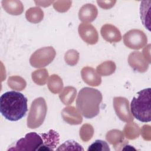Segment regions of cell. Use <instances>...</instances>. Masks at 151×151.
<instances>
[{
    "label": "cell",
    "mask_w": 151,
    "mask_h": 151,
    "mask_svg": "<svg viewBox=\"0 0 151 151\" xmlns=\"http://www.w3.org/2000/svg\"><path fill=\"white\" fill-rule=\"evenodd\" d=\"M47 106L42 97L35 99L32 103L27 119V126L31 129L40 126L44 121L47 114Z\"/></svg>",
    "instance_id": "4"
},
{
    "label": "cell",
    "mask_w": 151,
    "mask_h": 151,
    "mask_svg": "<svg viewBox=\"0 0 151 151\" xmlns=\"http://www.w3.org/2000/svg\"><path fill=\"white\" fill-rule=\"evenodd\" d=\"M42 144L41 134L31 132L17 141L15 145L9 148L8 150H39Z\"/></svg>",
    "instance_id": "5"
},
{
    "label": "cell",
    "mask_w": 151,
    "mask_h": 151,
    "mask_svg": "<svg viewBox=\"0 0 151 151\" xmlns=\"http://www.w3.org/2000/svg\"><path fill=\"white\" fill-rule=\"evenodd\" d=\"M27 111V99L23 94L9 91L1 96L0 111L6 119L18 121L25 116Z\"/></svg>",
    "instance_id": "1"
},
{
    "label": "cell",
    "mask_w": 151,
    "mask_h": 151,
    "mask_svg": "<svg viewBox=\"0 0 151 151\" xmlns=\"http://www.w3.org/2000/svg\"><path fill=\"white\" fill-rule=\"evenodd\" d=\"M124 44L131 49L139 50L147 43V37L145 33L139 29H132L123 36Z\"/></svg>",
    "instance_id": "7"
},
{
    "label": "cell",
    "mask_w": 151,
    "mask_h": 151,
    "mask_svg": "<svg viewBox=\"0 0 151 151\" xmlns=\"http://www.w3.org/2000/svg\"><path fill=\"white\" fill-rule=\"evenodd\" d=\"M102 99V94L98 90L88 87H84L77 95V109L85 118H93L99 113Z\"/></svg>",
    "instance_id": "2"
},
{
    "label": "cell",
    "mask_w": 151,
    "mask_h": 151,
    "mask_svg": "<svg viewBox=\"0 0 151 151\" xmlns=\"http://www.w3.org/2000/svg\"><path fill=\"white\" fill-rule=\"evenodd\" d=\"M114 107L117 115L123 121L129 122L133 121L129 107L128 100L123 97H114L113 100Z\"/></svg>",
    "instance_id": "8"
},
{
    "label": "cell",
    "mask_w": 151,
    "mask_h": 151,
    "mask_svg": "<svg viewBox=\"0 0 151 151\" xmlns=\"http://www.w3.org/2000/svg\"><path fill=\"white\" fill-rule=\"evenodd\" d=\"M43 144L39 150H54L59 143V134L54 130H50L47 133H41Z\"/></svg>",
    "instance_id": "10"
},
{
    "label": "cell",
    "mask_w": 151,
    "mask_h": 151,
    "mask_svg": "<svg viewBox=\"0 0 151 151\" xmlns=\"http://www.w3.org/2000/svg\"><path fill=\"white\" fill-rule=\"evenodd\" d=\"M150 88L143 89L137 93L130 103V110L134 118L146 123L151 120Z\"/></svg>",
    "instance_id": "3"
},
{
    "label": "cell",
    "mask_w": 151,
    "mask_h": 151,
    "mask_svg": "<svg viewBox=\"0 0 151 151\" xmlns=\"http://www.w3.org/2000/svg\"><path fill=\"white\" fill-rule=\"evenodd\" d=\"M129 64L134 70L139 72H145L148 68V64L139 52H134L129 56Z\"/></svg>",
    "instance_id": "12"
},
{
    "label": "cell",
    "mask_w": 151,
    "mask_h": 151,
    "mask_svg": "<svg viewBox=\"0 0 151 151\" xmlns=\"http://www.w3.org/2000/svg\"><path fill=\"white\" fill-rule=\"evenodd\" d=\"M110 150L107 143L102 140H96L87 149L88 151H109Z\"/></svg>",
    "instance_id": "15"
},
{
    "label": "cell",
    "mask_w": 151,
    "mask_h": 151,
    "mask_svg": "<svg viewBox=\"0 0 151 151\" xmlns=\"http://www.w3.org/2000/svg\"><path fill=\"white\" fill-rule=\"evenodd\" d=\"M57 150H83L84 149L80 145L74 140H67L63 143L57 149Z\"/></svg>",
    "instance_id": "16"
},
{
    "label": "cell",
    "mask_w": 151,
    "mask_h": 151,
    "mask_svg": "<svg viewBox=\"0 0 151 151\" xmlns=\"http://www.w3.org/2000/svg\"><path fill=\"white\" fill-rule=\"evenodd\" d=\"M97 15V8L91 4L83 6L79 11V18L83 22H91Z\"/></svg>",
    "instance_id": "14"
},
{
    "label": "cell",
    "mask_w": 151,
    "mask_h": 151,
    "mask_svg": "<svg viewBox=\"0 0 151 151\" xmlns=\"http://www.w3.org/2000/svg\"><path fill=\"white\" fill-rule=\"evenodd\" d=\"M81 75L84 82L91 86H97L101 83L100 77L97 74L93 68L84 67L81 70Z\"/></svg>",
    "instance_id": "13"
},
{
    "label": "cell",
    "mask_w": 151,
    "mask_h": 151,
    "mask_svg": "<svg viewBox=\"0 0 151 151\" xmlns=\"http://www.w3.org/2000/svg\"><path fill=\"white\" fill-rule=\"evenodd\" d=\"M78 32L81 38L87 43L94 44L97 42V32L93 25L87 24H81L78 27Z\"/></svg>",
    "instance_id": "9"
},
{
    "label": "cell",
    "mask_w": 151,
    "mask_h": 151,
    "mask_svg": "<svg viewBox=\"0 0 151 151\" xmlns=\"http://www.w3.org/2000/svg\"><path fill=\"white\" fill-rule=\"evenodd\" d=\"M101 34L104 40L110 42L120 41L122 38L119 30L110 24H106L101 27Z\"/></svg>",
    "instance_id": "11"
},
{
    "label": "cell",
    "mask_w": 151,
    "mask_h": 151,
    "mask_svg": "<svg viewBox=\"0 0 151 151\" xmlns=\"http://www.w3.org/2000/svg\"><path fill=\"white\" fill-rule=\"evenodd\" d=\"M55 51L51 47H44L37 50L31 55L30 64L34 67H45L54 58Z\"/></svg>",
    "instance_id": "6"
}]
</instances>
